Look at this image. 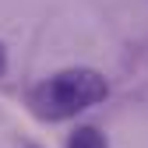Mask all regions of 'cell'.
<instances>
[{
	"mask_svg": "<svg viewBox=\"0 0 148 148\" xmlns=\"http://www.w3.org/2000/svg\"><path fill=\"white\" fill-rule=\"evenodd\" d=\"M109 95V81L95 67H64L28 92V106L39 120H71L99 106Z\"/></svg>",
	"mask_w": 148,
	"mask_h": 148,
	"instance_id": "obj_1",
	"label": "cell"
},
{
	"mask_svg": "<svg viewBox=\"0 0 148 148\" xmlns=\"http://www.w3.org/2000/svg\"><path fill=\"white\" fill-rule=\"evenodd\" d=\"M4 71H7V49H4V42H0V78H4Z\"/></svg>",
	"mask_w": 148,
	"mask_h": 148,
	"instance_id": "obj_3",
	"label": "cell"
},
{
	"mask_svg": "<svg viewBox=\"0 0 148 148\" xmlns=\"http://www.w3.org/2000/svg\"><path fill=\"white\" fill-rule=\"evenodd\" d=\"M67 148H109V138H106V131H99L95 123H81V127L71 131Z\"/></svg>",
	"mask_w": 148,
	"mask_h": 148,
	"instance_id": "obj_2",
	"label": "cell"
}]
</instances>
